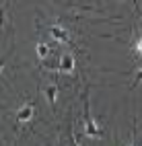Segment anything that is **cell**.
I'll use <instances>...</instances> for the list:
<instances>
[{"mask_svg": "<svg viewBox=\"0 0 142 146\" xmlns=\"http://www.w3.org/2000/svg\"><path fill=\"white\" fill-rule=\"evenodd\" d=\"M84 134L89 136V138H101L103 136V130L99 128V123L93 119L91 115V107H89V97L84 93Z\"/></svg>", "mask_w": 142, "mask_h": 146, "instance_id": "cell-1", "label": "cell"}, {"mask_svg": "<svg viewBox=\"0 0 142 146\" xmlns=\"http://www.w3.org/2000/svg\"><path fill=\"white\" fill-rule=\"evenodd\" d=\"M74 66H76V62H74V58L70 54H64L60 56V60H58V70L62 74H72L74 72Z\"/></svg>", "mask_w": 142, "mask_h": 146, "instance_id": "cell-2", "label": "cell"}, {"mask_svg": "<svg viewBox=\"0 0 142 146\" xmlns=\"http://www.w3.org/2000/svg\"><path fill=\"white\" fill-rule=\"evenodd\" d=\"M50 35L54 37L56 41H62V43H66L70 39V35H68V31L62 27V25H50Z\"/></svg>", "mask_w": 142, "mask_h": 146, "instance_id": "cell-3", "label": "cell"}, {"mask_svg": "<svg viewBox=\"0 0 142 146\" xmlns=\"http://www.w3.org/2000/svg\"><path fill=\"white\" fill-rule=\"evenodd\" d=\"M33 113H35V105L27 103V105H23L21 109H19V113H17V119H19V121H29V119L33 117Z\"/></svg>", "mask_w": 142, "mask_h": 146, "instance_id": "cell-4", "label": "cell"}, {"mask_svg": "<svg viewBox=\"0 0 142 146\" xmlns=\"http://www.w3.org/2000/svg\"><path fill=\"white\" fill-rule=\"evenodd\" d=\"M35 54L39 60H45L47 56H50V45H45V43H37L35 45Z\"/></svg>", "mask_w": 142, "mask_h": 146, "instance_id": "cell-5", "label": "cell"}, {"mask_svg": "<svg viewBox=\"0 0 142 146\" xmlns=\"http://www.w3.org/2000/svg\"><path fill=\"white\" fill-rule=\"evenodd\" d=\"M56 95H58V86H56V84H50V86L45 89V97H47V101H50L52 107L56 105Z\"/></svg>", "mask_w": 142, "mask_h": 146, "instance_id": "cell-6", "label": "cell"}, {"mask_svg": "<svg viewBox=\"0 0 142 146\" xmlns=\"http://www.w3.org/2000/svg\"><path fill=\"white\" fill-rule=\"evenodd\" d=\"M134 50H136V54L142 58V35H140L138 39H136V45H134Z\"/></svg>", "mask_w": 142, "mask_h": 146, "instance_id": "cell-7", "label": "cell"}, {"mask_svg": "<svg viewBox=\"0 0 142 146\" xmlns=\"http://www.w3.org/2000/svg\"><path fill=\"white\" fill-rule=\"evenodd\" d=\"M140 82H142V70L136 72V78H134V82H132V89H134V86H138Z\"/></svg>", "mask_w": 142, "mask_h": 146, "instance_id": "cell-8", "label": "cell"}, {"mask_svg": "<svg viewBox=\"0 0 142 146\" xmlns=\"http://www.w3.org/2000/svg\"><path fill=\"white\" fill-rule=\"evenodd\" d=\"M128 146H142V144H128Z\"/></svg>", "mask_w": 142, "mask_h": 146, "instance_id": "cell-9", "label": "cell"}, {"mask_svg": "<svg viewBox=\"0 0 142 146\" xmlns=\"http://www.w3.org/2000/svg\"><path fill=\"white\" fill-rule=\"evenodd\" d=\"M78 146H82V144H78Z\"/></svg>", "mask_w": 142, "mask_h": 146, "instance_id": "cell-10", "label": "cell"}]
</instances>
